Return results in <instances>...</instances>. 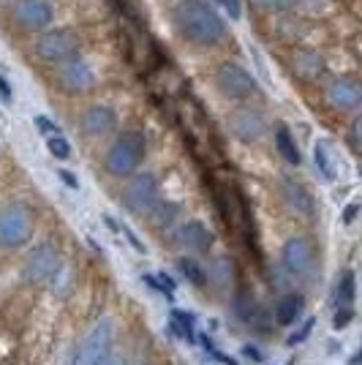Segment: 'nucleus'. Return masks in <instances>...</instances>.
Segmentation results:
<instances>
[{
  "label": "nucleus",
  "instance_id": "obj_1",
  "mask_svg": "<svg viewBox=\"0 0 362 365\" xmlns=\"http://www.w3.org/2000/svg\"><path fill=\"white\" fill-rule=\"evenodd\" d=\"M180 31L197 44H215L224 36V22L205 0H182L175 9Z\"/></svg>",
  "mask_w": 362,
  "mask_h": 365
},
{
  "label": "nucleus",
  "instance_id": "obj_2",
  "mask_svg": "<svg viewBox=\"0 0 362 365\" xmlns=\"http://www.w3.org/2000/svg\"><path fill=\"white\" fill-rule=\"evenodd\" d=\"M148 150V142L139 131H125L112 148L106 153V172L115 175V178H125V175H134L142 158Z\"/></svg>",
  "mask_w": 362,
  "mask_h": 365
},
{
  "label": "nucleus",
  "instance_id": "obj_3",
  "mask_svg": "<svg viewBox=\"0 0 362 365\" xmlns=\"http://www.w3.org/2000/svg\"><path fill=\"white\" fill-rule=\"evenodd\" d=\"M112 338H115V327H112V319H98L93 324L88 335L82 338V344L76 346L74 357H71V365H101L109 357V349H112Z\"/></svg>",
  "mask_w": 362,
  "mask_h": 365
},
{
  "label": "nucleus",
  "instance_id": "obj_4",
  "mask_svg": "<svg viewBox=\"0 0 362 365\" xmlns=\"http://www.w3.org/2000/svg\"><path fill=\"white\" fill-rule=\"evenodd\" d=\"M33 221L31 213L22 205H9L0 213V245L3 248H19L31 240Z\"/></svg>",
  "mask_w": 362,
  "mask_h": 365
},
{
  "label": "nucleus",
  "instance_id": "obj_5",
  "mask_svg": "<svg viewBox=\"0 0 362 365\" xmlns=\"http://www.w3.org/2000/svg\"><path fill=\"white\" fill-rule=\"evenodd\" d=\"M61 251H58V245L52 243H41L36 245L28 259H25V278L31 281V284H46V281H52L55 275L61 273Z\"/></svg>",
  "mask_w": 362,
  "mask_h": 365
},
{
  "label": "nucleus",
  "instance_id": "obj_6",
  "mask_svg": "<svg viewBox=\"0 0 362 365\" xmlns=\"http://www.w3.org/2000/svg\"><path fill=\"white\" fill-rule=\"evenodd\" d=\"M36 55L49 63H68L79 55V38L71 31H49L36 38Z\"/></svg>",
  "mask_w": 362,
  "mask_h": 365
},
{
  "label": "nucleus",
  "instance_id": "obj_7",
  "mask_svg": "<svg viewBox=\"0 0 362 365\" xmlns=\"http://www.w3.org/2000/svg\"><path fill=\"white\" fill-rule=\"evenodd\" d=\"M125 205H128V210L131 213H152L155 207H158V182L152 175H139L134 180L128 182V188H125Z\"/></svg>",
  "mask_w": 362,
  "mask_h": 365
},
{
  "label": "nucleus",
  "instance_id": "obj_8",
  "mask_svg": "<svg viewBox=\"0 0 362 365\" xmlns=\"http://www.w3.org/2000/svg\"><path fill=\"white\" fill-rule=\"evenodd\" d=\"M314 245L311 240H305V237H291L286 240L284 245V267H286L291 275H297V278H305V275L314 270Z\"/></svg>",
  "mask_w": 362,
  "mask_h": 365
},
{
  "label": "nucleus",
  "instance_id": "obj_9",
  "mask_svg": "<svg viewBox=\"0 0 362 365\" xmlns=\"http://www.w3.org/2000/svg\"><path fill=\"white\" fill-rule=\"evenodd\" d=\"M218 88L227 93L229 98H248L257 91V82L245 68L227 63V66L218 68Z\"/></svg>",
  "mask_w": 362,
  "mask_h": 365
},
{
  "label": "nucleus",
  "instance_id": "obj_10",
  "mask_svg": "<svg viewBox=\"0 0 362 365\" xmlns=\"http://www.w3.org/2000/svg\"><path fill=\"white\" fill-rule=\"evenodd\" d=\"M14 14L25 28H31V31H41V28H46V25L52 22L55 9H52V3H49V0H19V3H16V9H14Z\"/></svg>",
  "mask_w": 362,
  "mask_h": 365
},
{
  "label": "nucleus",
  "instance_id": "obj_11",
  "mask_svg": "<svg viewBox=\"0 0 362 365\" xmlns=\"http://www.w3.org/2000/svg\"><path fill=\"white\" fill-rule=\"evenodd\" d=\"M177 240L191 251H207L212 245V232L202 221H188L177 229Z\"/></svg>",
  "mask_w": 362,
  "mask_h": 365
},
{
  "label": "nucleus",
  "instance_id": "obj_12",
  "mask_svg": "<svg viewBox=\"0 0 362 365\" xmlns=\"http://www.w3.org/2000/svg\"><path fill=\"white\" fill-rule=\"evenodd\" d=\"M302 311H305V297H302L300 292H289L275 305V319L284 327H291L294 322H300Z\"/></svg>",
  "mask_w": 362,
  "mask_h": 365
},
{
  "label": "nucleus",
  "instance_id": "obj_13",
  "mask_svg": "<svg viewBox=\"0 0 362 365\" xmlns=\"http://www.w3.org/2000/svg\"><path fill=\"white\" fill-rule=\"evenodd\" d=\"M115 123H118V118H115V112L106 107H93L85 112V118H82V128L88 131V134H93V137H101V134H109L112 128H115Z\"/></svg>",
  "mask_w": 362,
  "mask_h": 365
},
{
  "label": "nucleus",
  "instance_id": "obj_14",
  "mask_svg": "<svg viewBox=\"0 0 362 365\" xmlns=\"http://www.w3.org/2000/svg\"><path fill=\"white\" fill-rule=\"evenodd\" d=\"M232 131L242 142H254V139H259L264 134V123L254 112H237V115H232Z\"/></svg>",
  "mask_w": 362,
  "mask_h": 365
},
{
  "label": "nucleus",
  "instance_id": "obj_15",
  "mask_svg": "<svg viewBox=\"0 0 362 365\" xmlns=\"http://www.w3.org/2000/svg\"><path fill=\"white\" fill-rule=\"evenodd\" d=\"M61 82L66 88H71V91H85V88L93 85V74L85 63L68 61V63H63V68H61Z\"/></svg>",
  "mask_w": 362,
  "mask_h": 365
},
{
  "label": "nucleus",
  "instance_id": "obj_16",
  "mask_svg": "<svg viewBox=\"0 0 362 365\" xmlns=\"http://www.w3.org/2000/svg\"><path fill=\"white\" fill-rule=\"evenodd\" d=\"M330 98L341 109H351L360 104V88L348 79H335L330 85Z\"/></svg>",
  "mask_w": 362,
  "mask_h": 365
},
{
  "label": "nucleus",
  "instance_id": "obj_17",
  "mask_svg": "<svg viewBox=\"0 0 362 365\" xmlns=\"http://www.w3.org/2000/svg\"><path fill=\"white\" fill-rule=\"evenodd\" d=\"M284 194H286V199H289V205H291V207H297V210H300V213H305V215H314V199H311V194L302 188L300 182L286 180V182H284Z\"/></svg>",
  "mask_w": 362,
  "mask_h": 365
},
{
  "label": "nucleus",
  "instance_id": "obj_18",
  "mask_svg": "<svg viewBox=\"0 0 362 365\" xmlns=\"http://www.w3.org/2000/svg\"><path fill=\"white\" fill-rule=\"evenodd\" d=\"M275 145H278L281 155L286 158L291 167H300L302 155H300V150H297V142L291 139V134H289L286 125H278V131H275Z\"/></svg>",
  "mask_w": 362,
  "mask_h": 365
},
{
  "label": "nucleus",
  "instance_id": "obj_19",
  "mask_svg": "<svg viewBox=\"0 0 362 365\" xmlns=\"http://www.w3.org/2000/svg\"><path fill=\"white\" fill-rule=\"evenodd\" d=\"M194 314L191 311H180V308H175L172 311V324H169V330L175 335H180V338H185L188 344H194Z\"/></svg>",
  "mask_w": 362,
  "mask_h": 365
},
{
  "label": "nucleus",
  "instance_id": "obj_20",
  "mask_svg": "<svg viewBox=\"0 0 362 365\" xmlns=\"http://www.w3.org/2000/svg\"><path fill=\"white\" fill-rule=\"evenodd\" d=\"M354 297H357V278H354L351 270H346L338 278V305L341 308H351Z\"/></svg>",
  "mask_w": 362,
  "mask_h": 365
},
{
  "label": "nucleus",
  "instance_id": "obj_21",
  "mask_svg": "<svg viewBox=\"0 0 362 365\" xmlns=\"http://www.w3.org/2000/svg\"><path fill=\"white\" fill-rule=\"evenodd\" d=\"M177 267H180V273L194 284V287H205L207 284V275H205V270L199 267L194 259H188V257H182L180 262H177Z\"/></svg>",
  "mask_w": 362,
  "mask_h": 365
},
{
  "label": "nucleus",
  "instance_id": "obj_22",
  "mask_svg": "<svg viewBox=\"0 0 362 365\" xmlns=\"http://www.w3.org/2000/svg\"><path fill=\"white\" fill-rule=\"evenodd\" d=\"M314 158H316V167L321 169V175L327 178V180H332L335 178V167H332L330 155H327V148L324 145H316L314 148Z\"/></svg>",
  "mask_w": 362,
  "mask_h": 365
},
{
  "label": "nucleus",
  "instance_id": "obj_23",
  "mask_svg": "<svg viewBox=\"0 0 362 365\" xmlns=\"http://www.w3.org/2000/svg\"><path fill=\"white\" fill-rule=\"evenodd\" d=\"M46 148H49V153H52L55 158H68V155H71V148H68V142H66L63 134L46 137Z\"/></svg>",
  "mask_w": 362,
  "mask_h": 365
},
{
  "label": "nucleus",
  "instance_id": "obj_24",
  "mask_svg": "<svg viewBox=\"0 0 362 365\" xmlns=\"http://www.w3.org/2000/svg\"><path fill=\"white\" fill-rule=\"evenodd\" d=\"M202 341H205V349L210 351V357H212V360H218V363H221V365H240V363H237V360H234V357H229V354H224V351H218V349H215V346H212V344H210V338H207V335H202Z\"/></svg>",
  "mask_w": 362,
  "mask_h": 365
},
{
  "label": "nucleus",
  "instance_id": "obj_25",
  "mask_svg": "<svg viewBox=\"0 0 362 365\" xmlns=\"http://www.w3.org/2000/svg\"><path fill=\"white\" fill-rule=\"evenodd\" d=\"M351 319H354V311H351V308H338V311H335V319H332V327H335V330H343V327L351 324Z\"/></svg>",
  "mask_w": 362,
  "mask_h": 365
},
{
  "label": "nucleus",
  "instance_id": "obj_26",
  "mask_svg": "<svg viewBox=\"0 0 362 365\" xmlns=\"http://www.w3.org/2000/svg\"><path fill=\"white\" fill-rule=\"evenodd\" d=\"M311 330H314V319H305V324H302L297 333L289 335V346H297V344H302V341L311 335Z\"/></svg>",
  "mask_w": 362,
  "mask_h": 365
},
{
  "label": "nucleus",
  "instance_id": "obj_27",
  "mask_svg": "<svg viewBox=\"0 0 362 365\" xmlns=\"http://www.w3.org/2000/svg\"><path fill=\"white\" fill-rule=\"evenodd\" d=\"M36 123H38V128H41V131H46L49 137H52V134H61V128H58L55 123H49V120H46L44 115H38V118H36Z\"/></svg>",
  "mask_w": 362,
  "mask_h": 365
},
{
  "label": "nucleus",
  "instance_id": "obj_28",
  "mask_svg": "<svg viewBox=\"0 0 362 365\" xmlns=\"http://www.w3.org/2000/svg\"><path fill=\"white\" fill-rule=\"evenodd\" d=\"M242 354H245V357H251V360H257V363H264V354H262L257 346H251V344H245V346H242Z\"/></svg>",
  "mask_w": 362,
  "mask_h": 365
},
{
  "label": "nucleus",
  "instance_id": "obj_29",
  "mask_svg": "<svg viewBox=\"0 0 362 365\" xmlns=\"http://www.w3.org/2000/svg\"><path fill=\"white\" fill-rule=\"evenodd\" d=\"M218 3H221V6H224V9H227V11L234 16V19L240 16V0H218Z\"/></svg>",
  "mask_w": 362,
  "mask_h": 365
},
{
  "label": "nucleus",
  "instance_id": "obj_30",
  "mask_svg": "<svg viewBox=\"0 0 362 365\" xmlns=\"http://www.w3.org/2000/svg\"><path fill=\"white\" fill-rule=\"evenodd\" d=\"M259 6H264V9H284L289 0H257Z\"/></svg>",
  "mask_w": 362,
  "mask_h": 365
},
{
  "label": "nucleus",
  "instance_id": "obj_31",
  "mask_svg": "<svg viewBox=\"0 0 362 365\" xmlns=\"http://www.w3.org/2000/svg\"><path fill=\"white\" fill-rule=\"evenodd\" d=\"M61 178H63L66 182H68L71 188H79V180H76V178L71 175V172H66V169H61Z\"/></svg>",
  "mask_w": 362,
  "mask_h": 365
},
{
  "label": "nucleus",
  "instance_id": "obj_32",
  "mask_svg": "<svg viewBox=\"0 0 362 365\" xmlns=\"http://www.w3.org/2000/svg\"><path fill=\"white\" fill-rule=\"evenodd\" d=\"M0 96H3V101H11V88L3 82V76H0Z\"/></svg>",
  "mask_w": 362,
  "mask_h": 365
},
{
  "label": "nucleus",
  "instance_id": "obj_33",
  "mask_svg": "<svg viewBox=\"0 0 362 365\" xmlns=\"http://www.w3.org/2000/svg\"><path fill=\"white\" fill-rule=\"evenodd\" d=\"M354 215H357V205H348L346 215H343V221H346V224H351V221H354Z\"/></svg>",
  "mask_w": 362,
  "mask_h": 365
},
{
  "label": "nucleus",
  "instance_id": "obj_34",
  "mask_svg": "<svg viewBox=\"0 0 362 365\" xmlns=\"http://www.w3.org/2000/svg\"><path fill=\"white\" fill-rule=\"evenodd\" d=\"M101 365H125V360H123V357H106Z\"/></svg>",
  "mask_w": 362,
  "mask_h": 365
}]
</instances>
